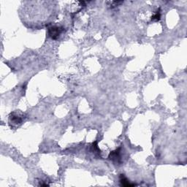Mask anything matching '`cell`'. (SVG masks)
<instances>
[{
    "mask_svg": "<svg viewBox=\"0 0 187 187\" xmlns=\"http://www.w3.org/2000/svg\"><path fill=\"white\" fill-rule=\"evenodd\" d=\"M25 119V114L20 110L12 112L9 115V125L11 128L19 127Z\"/></svg>",
    "mask_w": 187,
    "mask_h": 187,
    "instance_id": "cell-1",
    "label": "cell"
},
{
    "mask_svg": "<svg viewBox=\"0 0 187 187\" xmlns=\"http://www.w3.org/2000/svg\"><path fill=\"white\" fill-rule=\"evenodd\" d=\"M64 31V29L60 26H50L48 28V34L52 39H57Z\"/></svg>",
    "mask_w": 187,
    "mask_h": 187,
    "instance_id": "cell-2",
    "label": "cell"
},
{
    "mask_svg": "<svg viewBox=\"0 0 187 187\" xmlns=\"http://www.w3.org/2000/svg\"><path fill=\"white\" fill-rule=\"evenodd\" d=\"M108 159L112 161L115 165L121 164L122 159H121V147H119L115 150H112L108 156Z\"/></svg>",
    "mask_w": 187,
    "mask_h": 187,
    "instance_id": "cell-3",
    "label": "cell"
},
{
    "mask_svg": "<svg viewBox=\"0 0 187 187\" xmlns=\"http://www.w3.org/2000/svg\"><path fill=\"white\" fill-rule=\"evenodd\" d=\"M119 181L121 183V186H135V183H131L130 182V181L125 177V176L123 174L120 175V178H119Z\"/></svg>",
    "mask_w": 187,
    "mask_h": 187,
    "instance_id": "cell-4",
    "label": "cell"
},
{
    "mask_svg": "<svg viewBox=\"0 0 187 187\" xmlns=\"http://www.w3.org/2000/svg\"><path fill=\"white\" fill-rule=\"evenodd\" d=\"M91 151L100 157V152L101 151L98 147V141H94V143H92V145H91Z\"/></svg>",
    "mask_w": 187,
    "mask_h": 187,
    "instance_id": "cell-5",
    "label": "cell"
},
{
    "mask_svg": "<svg viewBox=\"0 0 187 187\" xmlns=\"http://www.w3.org/2000/svg\"><path fill=\"white\" fill-rule=\"evenodd\" d=\"M160 12H161L160 9H159V10H158L156 12V13H155V14L151 17V21H159V20L161 19V13Z\"/></svg>",
    "mask_w": 187,
    "mask_h": 187,
    "instance_id": "cell-6",
    "label": "cell"
},
{
    "mask_svg": "<svg viewBox=\"0 0 187 187\" xmlns=\"http://www.w3.org/2000/svg\"><path fill=\"white\" fill-rule=\"evenodd\" d=\"M123 1H113L110 2V5L111 7H116V6H118L119 4H122Z\"/></svg>",
    "mask_w": 187,
    "mask_h": 187,
    "instance_id": "cell-7",
    "label": "cell"
}]
</instances>
